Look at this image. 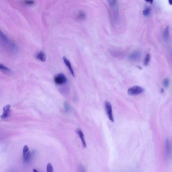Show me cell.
Instances as JSON below:
<instances>
[{
    "label": "cell",
    "mask_w": 172,
    "mask_h": 172,
    "mask_svg": "<svg viewBox=\"0 0 172 172\" xmlns=\"http://www.w3.org/2000/svg\"><path fill=\"white\" fill-rule=\"evenodd\" d=\"M111 9L112 20L114 24L118 25L120 22V16L119 14V7L118 2L115 0H110L107 1Z\"/></svg>",
    "instance_id": "1"
},
{
    "label": "cell",
    "mask_w": 172,
    "mask_h": 172,
    "mask_svg": "<svg viewBox=\"0 0 172 172\" xmlns=\"http://www.w3.org/2000/svg\"><path fill=\"white\" fill-rule=\"evenodd\" d=\"M0 37L2 45L7 48V49H8L9 51H11L12 53L17 52L18 50L17 45H16L14 42L10 40L7 36L1 31L0 33Z\"/></svg>",
    "instance_id": "2"
},
{
    "label": "cell",
    "mask_w": 172,
    "mask_h": 172,
    "mask_svg": "<svg viewBox=\"0 0 172 172\" xmlns=\"http://www.w3.org/2000/svg\"><path fill=\"white\" fill-rule=\"evenodd\" d=\"M105 111H106V113H107L109 120L111 121L112 122H114L113 109H112V106L111 103L108 101H105Z\"/></svg>",
    "instance_id": "3"
},
{
    "label": "cell",
    "mask_w": 172,
    "mask_h": 172,
    "mask_svg": "<svg viewBox=\"0 0 172 172\" xmlns=\"http://www.w3.org/2000/svg\"><path fill=\"white\" fill-rule=\"evenodd\" d=\"M144 92V88L140 86H134L129 88L128 93L131 96H136L141 94Z\"/></svg>",
    "instance_id": "4"
},
{
    "label": "cell",
    "mask_w": 172,
    "mask_h": 172,
    "mask_svg": "<svg viewBox=\"0 0 172 172\" xmlns=\"http://www.w3.org/2000/svg\"><path fill=\"white\" fill-rule=\"evenodd\" d=\"M54 80L55 84H58V85L64 84L67 81V78L65 76V75L63 73H59L56 75L54 77Z\"/></svg>",
    "instance_id": "5"
},
{
    "label": "cell",
    "mask_w": 172,
    "mask_h": 172,
    "mask_svg": "<svg viewBox=\"0 0 172 172\" xmlns=\"http://www.w3.org/2000/svg\"><path fill=\"white\" fill-rule=\"evenodd\" d=\"M141 57V53L139 51H135L129 55V59L132 61H137Z\"/></svg>",
    "instance_id": "6"
},
{
    "label": "cell",
    "mask_w": 172,
    "mask_h": 172,
    "mask_svg": "<svg viewBox=\"0 0 172 172\" xmlns=\"http://www.w3.org/2000/svg\"><path fill=\"white\" fill-rule=\"evenodd\" d=\"M11 113V105H7L4 107L3 110V113L1 116V118L3 119H5L9 117Z\"/></svg>",
    "instance_id": "7"
},
{
    "label": "cell",
    "mask_w": 172,
    "mask_h": 172,
    "mask_svg": "<svg viewBox=\"0 0 172 172\" xmlns=\"http://www.w3.org/2000/svg\"><path fill=\"white\" fill-rule=\"evenodd\" d=\"M172 147L171 146L170 143L168 139H166L165 144V153L168 159L171 156L172 152Z\"/></svg>",
    "instance_id": "8"
},
{
    "label": "cell",
    "mask_w": 172,
    "mask_h": 172,
    "mask_svg": "<svg viewBox=\"0 0 172 172\" xmlns=\"http://www.w3.org/2000/svg\"><path fill=\"white\" fill-rule=\"evenodd\" d=\"M76 132L77 134H78V135L79 137L81 139L83 147H84V148H86V146H87L86 142L85 141V139L84 134L82 132V130L80 129L79 128H77L76 130Z\"/></svg>",
    "instance_id": "9"
},
{
    "label": "cell",
    "mask_w": 172,
    "mask_h": 172,
    "mask_svg": "<svg viewBox=\"0 0 172 172\" xmlns=\"http://www.w3.org/2000/svg\"><path fill=\"white\" fill-rule=\"evenodd\" d=\"M31 155L28 146L27 145H24L23 149V157L24 161L27 162L28 160Z\"/></svg>",
    "instance_id": "10"
},
{
    "label": "cell",
    "mask_w": 172,
    "mask_h": 172,
    "mask_svg": "<svg viewBox=\"0 0 172 172\" xmlns=\"http://www.w3.org/2000/svg\"><path fill=\"white\" fill-rule=\"evenodd\" d=\"M63 60L64 62V63L66 64V66L68 67V68L69 69V70L71 72V74L73 76H74V70L73 69L72 67V65H71V63L69 61V60L67 59V58L65 57H63Z\"/></svg>",
    "instance_id": "11"
},
{
    "label": "cell",
    "mask_w": 172,
    "mask_h": 172,
    "mask_svg": "<svg viewBox=\"0 0 172 172\" xmlns=\"http://www.w3.org/2000/svg\"><path fill=\"white\" fill-rule=\"evenodd\" d=\"M36 58L40 61L45 62L46 60V55L44 52L40 51L36 54Z\"/></svg>",
    "instance_id": "12"
},
{
    "label": "cell",
    "mask_w": 172,
    "mask_h": 172,
    "mask_svg": "<svg viewBox=\"0 0 172 172\" xmlns=\"http://www.w3.org/2000/svg\"><path fill=\"white\" fill-rule=\"evenodd\" d=\"M169 36H170V29H169V26H167L164 31L163 38L164 40H168L169 38Z\"/></svg>",
    "instance_id": "13"
},
{
    "label": "cell",
    "mask_w": 172,
    "mask_h": 172,
    "mask_svg": "<svg viewBox=\"0 0 172 172\" xmlns=\"http://www.w3.org/2000/svg\"><path fill=\"white\" fill-rule=\"evenodd\" d=\"M0 69H1V70L2 72L5 73L9 74L11 72V69H10L9 68L6 67L5 65L2 64H1V65H0Z\"/></svg>",
    "instance_id": "14"
},
{
    "label": "cell",
    "mask_w": 172,
    "mask_h": 172,
    "mask_svg": "<svg viewBox=\"0 0 172 172\" xmlns=\"http://www.w3.org/2000/svg\"><path fill=\"white\" fill-rule=\"evenodd\" d=\"M150 60V55L149 54H147L145 57V59H144V65L145 66L148 65Z\"/></svg>",
    "instance_id": "15"
},
{
    "label": "cell",
    "mask_w": 172,
    "mask_h": 172,
    "mask_svg": "<svg viewBox=\"0 0 172 172\" xmlns=\"http://www.w3.org/2000/svg\"><path fill=\"white\" fill-rule=\"evenodd\" d=\"M46 172H54V169L51 163H48L47 164Z\"/></svg>",
    "instance_id": "16"
},
{
    "label": "cell",
    "mask_w": 172,
    "mask_h": 172,
    "mask_svg": "<svg viewBox=\"0 0 172 172\" xmlns=\"http://www.w3.org/2000/svg\"><path fill=\"white\" fill-rule=\"evenodd\" d=\"M64 109H65V111L67 112H69L70 111H71V107L69 105V104L65 102L64 103Z\"/></svg>",
    "instance_id": "17"
},
{
    "label": "cell",
    "mask_w": 172,
    "mask_h": 172,
    "mask_svg": "<svg viewBox=\"0 0 172 172\" xmlns=\"http://www.w3.org/2000/svg\"><path fill=\"white\" fill-rule=\"evenodd\" d=\"M163 84L165 88H168L170 84V81L169 80V79H164L163 81Z\"/></svg>",
    "instance_id": "18"
},
{
    "label": "cell",
    "mask_w": 172,
    "mask_h": 172,
    "mask_svg": "<svg viewBox=\"0 0 172 172\" xmlns=\"http://www.w3.org/2000/svg\"><path fill=\"white\" fill-rule=\"evenodd\" d=\"M150 11L151 10L149 8H147L144 10L143 11V14L144 16L149 15L150 13Z\"/></svg>",
    "instance_id": "19"
},
{
    "label": "cell",
    "mask_w": 172,
    "mask_h": 172,
    "mask_svg": "<svg viewBox=\"0 0 172 172\" xmlns=\"http://www.w3.org/2000/svg\"><path fill=\"white\" fill-rule=\"evenodd\" d=\"M85 13L81 11L79 13L78 15L77 16V17L78 18V19L81 20V19H83L85 17Z\"/></svg>",
    "instance_id": "20"
},
{
    "label": "cell",
    "mask_w": 172,
    "mask_h": 172,
    "mask_svg": "<svg viewBox=\"0 0 172 172\" xmlns=\"http://www.w3.org/2000/svg\"><path fill=\"white\" fill-rule=\"evenodd\" d=\"M24 3L26 5H33L35 3V2L33 1H25Z\"/></svg>",
    "instance_id": "21"
},
{
    "label": "cell",
    "mask_w": 172,
    "mask_h": 172,
    "mask_svg": "<svg viewBox=\"0 0 172 172\" xmlns=\"http://www.w3.org/2000/svg\"><path fill=\"white\" fill-rule=\"evenodd\" d=\"M79 172H85V171L84 170V167L82 166H80L79 168Z\"/></svg>",
    "instance_id": "22"
},
{
    "label": "cell",
    "mask_w": 172,
    "mask_h": 172,
    "mask_svg": "<svg viewBox=\"0 0 172 172\" xmlns=\"http://www.w3.org/2000/svg\"><path fill=\"white\" fill-rule=\"evenodd\" d=\"M169 4H170V5H172V0L169 1Z\"/></svg>",
    "instance_id": "23"
},
{
    "label": "cell",
    "mask_w": 172,
    "mask_h": 172,
    "mask_svg": "<svg viewBox=\"0 0 172 172\" xmlns=\"http://www.w3.org/2000/svg\"><path fill=\"white\" fill-rule=\"evenodd\" d=\"M146 2H148V3H153V1H146Z\"/></svg>",
    "instance_id": "24"
}]
</instances>
